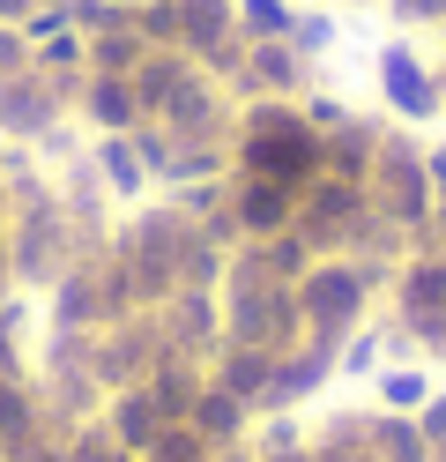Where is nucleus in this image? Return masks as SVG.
Listing matches in <instances>:
<instances>
[{
  "label": "nucleus",
  "mask_w": 446,
  "mask_h": 462,
  "mask_svg": "<svg viewBox=\"0 0 446 462\" xmlns=\"http://www.w3.org/2000/svg\"><path fill=\"white\" fill-rule=\"evenodd\" d=\"M238 150H246L253 180H268V187H297V180L320 171V134L305 120H290L283 105H260L246 120V142H238Z\"/></svg>",
  "instance_id": "1"
},
{
  "label": "nucleus",
  "mask_w": 446,
  "mask_h": 462,
  "mask_svg": "<svg viewBox=\"0 0 446 462\" xmlns=\"http://www.w3.org/2000/svg\"><path fill=\"white\" fill-rule=\"evenodd\" d=\"M379 75H387V90H395V105H402V112H432V105H439V97H432V75L409 60V45H387Z\"/></svg>",
  "instance_id": "2"
},
{
  "label": "nucleus",
  "mask_w": 446,
  "mask_h": 462,
  "mask_svg": "<svg viewBox=\"0 0 446 462\" xmlns=\"http://www.w3.org/2000/svg\"><path fill=\"white\" fill-rule=\"evenodd\" d=\"M290 23L283 0H238V38H290Z\"/></svg>",
  "instance_id": "3"
},
{
  "label": "nucleus",
  "mask_w": 446,
  "mask_h": 462,
  "mask_svg": "<svg viewBox=\"0 0 446 462\" xmlns=\"http://www.w3.org/2000/svg\"><path fill=\"white\" fill-rule=\"evenodd\" d=\"M105 157H112V180H119V187H141V157L127 150V142H112Z\"/></svg>",
  "instance_id": "4"
},
{
  "label": "nucleus",
  "mask_w": 446,
  "mask_h": 462,
  "mask_svg": "<svg viewBox=\"0 0 446 462\" xmlns=\"http://www.w3.org/2000/svg\"><path fill=\"white\" fill-rule=\"evenodd\" d=\"M387 402H395V411H409V402H424V381H416V373H395V381H387Z\"/></svg>",
  "instance_id": "5"
},
{
  "label": "nucleus",
  "mask_w": 446,
  "mask_h": 462,
  "mask_svg": "<svg viewBox=\"0 0 446 462\" xmlns=\"http://www.w3.org/2000/svg\"><path fill=\"white\" fill-rule=\"evenodd\" d=\"M30 8V0H0V23H8V15H23Z\"/></svg>",
  "instance_id": "6"
},
{
  "label": "nucleus",
  "mask_w": 446,
  "mask_h": 462,
  "mask_svg": "<svg viewBox=\"0 0 446 462\" xmlns=\"http://www.w3.org/2000/svg\"><path fill=\"white\" fill-rule=\"evenodd\" d=\"M112 8H127V15H134V8H141V0H112Z\"/></svg>",
  "instance_id": "7"
}]
</instances>
